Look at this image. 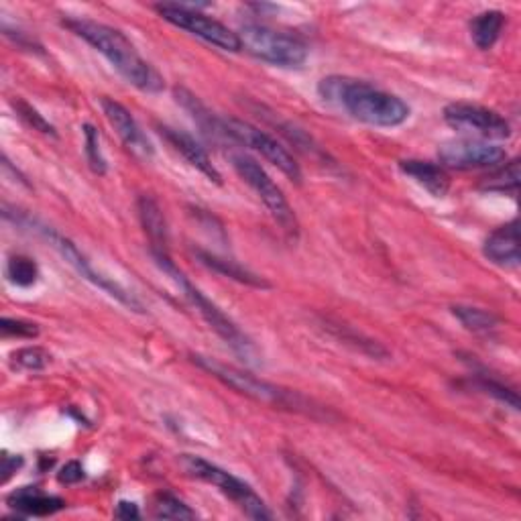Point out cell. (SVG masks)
Returning a JSON list of instances; mask_svg holds the SVG:
<instances>
[{"mask_svg": "<svg viewBox=\"0 0 521 521\" xmlns=\"http://www.w3.org/2000/svg\"><path fill=\"white\" fill-rule=\"evenodd\" d=\"M318 94L326 104L344 110L355 121L371 127L391 129L410 119V106L401 98L363 80L328 76L318 84Z\"/></svg>", "mask_w": 521, "mask_h": 521, "instance_id": "obj_1", "label": "cell"}, {"mask_svg": "<svg viewBox=\"0 0 521 521\" xmlns=\"http://www.w3.org/2000/svg\"><path fill=\"white\" fill-rule=\"evenodd\" d=\"M64 27H68L74 35H78L88 45H92L98 53H102L114 66V70H117L127 82H131L135 88L149 94H157L163 90V78L159 76V72L143 60L137 47L123 31L80 17L64 19Z\"/></svg>", "mask_w": 521, "mask_h": 521, "instance_id": "obj_2", "label": "cell"}, {"mask_svg": "<svg viewBox=\"0 0 521 521\" xmlns=\"http://www.w3.org/2000/svg\"><path fill=\"white\" fill-rule=\"evenodd\" d=\"M153 259L165 275H169L173 281H176V285L182 289V294L190 302V306L230 346V349H233L239 357L247 359L249 363H255L257 351H255L251 338L245 332H241V328L230 320L214 302H210L196 285L190 283V279L176 267V263L171 261L169 255H153Z\"/></svg>", "mask_w": 521, "mask_h": 521, "instance_id": "obj_3", "label": "cell"}, {"mask_svg": "<svg viewBox=\"0 0 521 521\" xmlns=\"http://www.w3.org/2000/svg\"><path fill=\"white\" fill-rule=\"evenodd\" d=\"M192 361L194 365H198L200 369H204L206 373H210L214 379H218L220 383H224L226 387L235 389L255 401H261V403H267V405H275V408H285V410H292V412H306L310 414V408H308V401L298 395V393H292L287 389H281L273 383H267L251 373H245L237 367H230V365H224L220 361H214L210 357H202V355H192Z\"/></svg>", "mask_w": 521, "mask_h": 521, "instance_id": "obj_4", "label": "cell"}, {"mask_svg": "<svg viewBox=\"0 0 521 521\" xmlns=\"http://www.w3.org/2000/svg\"><path fill=\"white\" fill-rule=\"evenodd\" d=\"M241 47H245L257 60L279 68H300L308 60V45L287 31L267 25L249 23L237 33Z\"/></svg>", "mask_w": 521, "mask_h": 521, "instance_id": "obj_5", "label": "cell"}, {"mask_svg": "<svg viewBox=\"0 0 521 521\" xmlns=\"http://www.w3.org/2000/svg\"><path fill=\"white\" fill-rule=\"evenodd\" d=\"M182 467L192 477L214 485L226 499L233 501L251 519H271V511L267 509L265 501L253 491L251 485H247L233 473H228V471L212 465V462L198 458V456H190V454L182 456Z\"/></svg>", "mask_w": 521, "mask_h": 521, "instance_id": "obj_6", "label": "cell"}, {"mask_svg": "<svg viewBox=\"0 0 521 521\" xmlns=\"http://www.w3.org/2000/svg\"><path fill=\"white\" fill-rule=\"evenodd\" d=\"M233 165H235L239 176L261 198V202L265 204V208L269 210L273 220L281 226L283 233H287L289 237L296 239L298 233H300V224H298L296 212H294L292 206H289V202L283 196L281 188L269 178V173L253 157H249L245 153H235L233 155Z\"/></svg>", "mask_w": 521, "mask_h": 521, "instance_id": "obj_7", "label": "cell"}, {"mask_svg": "<svg viewBox=\"0 0 521 521\" xmlns=\"http://www.w3.org/2000/svg\"><path fill=\"white\" fill-rule=\"evenodd\" d=\"M27 222L37 230V233H39L43 239H47V243H49L57 253H60L84 279H88L92 285L100 287L102 292H106V294L112 296L114 300H119L123 306L131 308L133 312H145L143 304H141L133 294H129L123 285H119L117 281H112V279L104 277L100 271H96V269L92 267V263L88 261V257H86L70 239L62 237L60 233H55L53 228H49V226H45V224H39V222H35V220H27Z\"/></svg>", "mask_w": 521, "mask_h": 521, "instance_id": "obj_8", "label": "cell"}, {"mask_svg": "<svg viewBox=\"0 0 521 521\" xmlns=\"http://www.w3.org/2000/svg\"><path fill=\"white\" fill-rule=\"evenodd\" d=\"M155 11L163 17V21L171 23L173 27L184 29L198 39L222 49V51H241V39L235 31H230L226 25L220 21L194 11L192 7L186 5H176V3H163L155 5Z\"/></svg>", "mask_w": 521, "mask_h": 521, "instance_id": "obj_9", "label": "cell"}, {"mask_svg": "<svg viewBox=\"0 0 521 521\" xmlns=\"http://www.w3.org/2000/svg\"><path fill=\"white\" fill-rule=\"evenodd\" d=\"M222 129H224V137L233 139V141L241 143L243 147H249L255 153L263 155L269 163H273L279 171H283L289 180L302 184V169H300L298 161L271 135H267L265 131L257 129L255 125L239 121V119H222Z\"/></svg>", "mask_w": 521, "mask_h": 521, "instance_id": "obj_10", "label": "cell"}, {"mask_svg": "<svg viewBox=\"0 0 521 521\" xmlns=\"http://www.w3.org/2000/svg\"><path fill=\"white\" fill-rule=\"evenodd\" d=\"M444 121L454 129L481 141H503L511 135L509 123L499 112L471 102H452L444 108Z\"/></svg>", "mask_w": 521, "mask_h": 521, "instance_id": "obj_11", "label": "cell"}, {"mask_svg": "<svg viewBox=\"0 0 521 521\" xmlns=\"http://www.w3.org/2000/svg\"><path fill=\"white\" fill-rule=\"evenodd\" d=\"M438 159L442 167L458 169V171H469V169H487L497 167L507 159V153L503 147L481 141V139H458L448 141L440 145Z\"/></svg>", "mask_w": 521, "mask_h": 521, "instance_id": "obj_12", "label": "cell"}, {"mask_svg": "<svg viewBox=\"0 0 521 521\" xmlns=\"http://www.w3.org/2000/svg\"><path fill=\"white\" fill-rule=\"evenodd\" d=\"M104 117L110 123V127L119 133V137L123 139V143L127 145V149L137 155L139 159H151L153 157V147L147 139V135L141 131L139 123L135 121L133 114L117 100L112 98H102L100 100Z\"/></svg>", "mask_w": 521, "mask_h": 521, "instance_id": "obj_13", "label": "cell"}, {"mask_svg": "<svg viewBox=\"0 0 521 521\" xmlns=\"http://www.w3.org/2000/svg\"><path fill=\"white\" fill-rule=\"evenodd\" d=\"M159 135L176 149L192 167H196L200 173H204V176L214 182V184H222V178L218 169L214 167L212 159L208 157V153L196 143V139H192L188 133L184 131H178V129H171V127H165V125H159Z\"/></svg>", "mask_w": 521, "mask_h": 521, "instance_id": "obj_14", "label": "cell"}, {"mask_svg": "<svg viewBox=\"0 0 521 521\" xmlns=\"http://www.w3.org/2000/svg\"><path fill=\"white\" fill-rule=\"evenodd\" d=\"M485 257L499 267H517L519 265V222L511 220L487 237L483 245Z\"/></svg>", "mask_w": 521, "mask_h": 521, "instance_id": "obj_15", "label": "cell"}, {"mask_svg": "<svg viewBox=\"0 0 521 521\" xmlns=\"http://www.w3.org/2000/svg\"><path fill=\"white\" fill-rule=\"evenodd\" d=\"M137 210L151 245V255H169V230L157 200L151 196H141L137 202Z\"/></svg>", "mask_w": 521, "mask_h": 521, "instance_id": "obj_16", "label": "cell"}, {"mask_svg": "<svg viewBox=\"0 0 521 521\" xmlns=\"http://www.w3.org/2000/svg\"><path fill=\"white\" fill-rule=\"evenodd\" d=\"M399 169L405 173V176L412 178L418 186H422L426 192H430L434 198H444L450 190V176L438 163L405 159L399 161Z\"/></svg>", "mask_w": 521, "mask_h": 521, "instance_id": "obj_17", "label": "cell"}, {"mask_svg": "<svg viewBox=\"0 0 521 521\" xmlns=\"http://www.w3.org/2000/svg\"><path fill=\"white\" fill-rule=\"evenodd\" d=\"M9 505L13 509L21 511L23 515L45 517V515H53L57 511H62L66 507V501L62 497L47 495V493L39 491L37 487H25L9 497Z\"/></svg>", "mask_w": 521, "mask_h": 521, "instance_id": "obj_18", "label": "cell"}, {"mask_svg": "<svg viewBox=\"0 0 521 521\" xmlns=\"http://www.w3.org/2000/svg\"><path fill=\"white\" fill-rule=\"evenodd\" d=\"M200 263H204L206 267H210L212 271L224 275V277H230L235 279L239 283H245V285H253V287H261V289H267L269 287V281H265L263 277L255 275L253 271L241 267L237 261H230V259H224V257H218L214 253H208V251H196Z\"/></svg>", "mask_w": 521, "mask_h": 521, "instance_id": "obj_19", "label": "cell"}, {"mask_svg": "<svg viewBox=\"0 0 521 521\" xmlns=\"http://www.w3.org/2000/svg\"><path fill=\"white\" fill-rule=\"evenodd\" d=\"M503 27L505 15L501 11H485L471 21V37L479 49L487 51L499 41Z\"/></svg>", "mask_w": 521, "mask_h": 521, "instance_id": "obj_20", "label": "cell"}, {"mask_svg": "<svg viewBox=\"0 0 521 521\" xmlns=\"http://www.w3.org/2000/svg\"><path fill=\"white\" fill-rule=\"evenodd\" d=\"M454 318L475 334H489L499 326V318L483 308L475 306H452Z\"/></svg>", "mask_w": 521, "mask_h": 521, "instance_id": "obj_21", "label": "cell"}, {"mask_svg": "<svg viewBox=\"0 0 521 521\" xmlns=\"http://www.w3.org/2000/svg\"><path fill=\"white\" fill-rule=\"evenodd\" d=\"M519 188V159H511L495 169L489 178L481 182V190L499 194H517Z\"/></svg>", "mask_w": 521, "mask_h": 521, "instance_id": "obj_22", "label": "cell"}, {"mask_svg": "<svg viewBox=\"0 0 521 521\" xmlns=\"http://www.w3.org/2000/svg\"><path fill=\"white\" fill-rule=\"evenodd\" d=\"M153 515L157 519H194L196 511L178 497L169 493H159L153 501Z\"/></svg>", "mask_w": 521, "mask_h": 521, "instance_id": "obj_23", "label": "cell"}, {"mask_svg": "<svg viewBox=\"0 0 521 521\" xmlns=\"http://www.w3.org/2000/svg\"><path fill=\"white\" fill-rule=\"evenodd\" d=\"M7 277L11 283H15L19 287H31L39 279V267L33 259L15 255L7 263Z\"/></svg>", "mask_w": 521, "mask_h": 521, "instance_id": "obj_24", "label": "cell"}, {"mask_svg": "<svg viewBox=\"0 0 521 521\" xmlns=\"http://www.w3.org/2000/svg\"><path fill=\"white\" fill-rule=\"evenodd\" d=\"M84 139H86V157H88V163H90L92 171L98 173V176H104L108 165H106L104 153L100 149V135H98V131L92 125H84Z\"/></svg>", "mask_w": 521, "mask_h": 521, "instance_id": "obj_25", "label": "cell"}, {"mask_svg": "<svg viewBox=\"0 0 521 521\" xmlns=\"http://www.w3.org/2000/svg\"><path fill=\"white\" fill-rule=\"evenodd\" d=\"M51 361V355L39 346H29V349H21L13 353V363L15 367L27 369V371H43Z\"/></svg>", "mask_w": 521, "mask_h": 521, "instance_id": "obj_26", "label": "cell"}, {"mask_svg": "<svg viewBox=\"0 0 521 521\" xmlns=\"http://www.w3.org/2000/svg\"><path fill=\"white\" fill-rule=\"evenodd\" d=\"M475 385H477L481 391H485L487 395H493V397L499 399L501 403L509 405V408L519 410V397H517V393H515L513 389H509V387H505L503 383H499V381H495V379L483 375V377H479V379L475 381Z\"/></svg>", "mask_w": 521, "mask_h": 521, "instance_id": "obj_27", "label": "cell"}, {"mask_svg": "<svg viewBox=\"0 0 521 521\" xmlns=\"http://www.w3.org/2000/svg\"><path fill=\"white\" fill-rule=\"evenodd\" d=\"M13 106H15L19 117H21L29 127H33V131H39V133H43V135L55 137V129L41 117V114H39L31 104H27L25 100L17 98V100H13Z\"/></svg>", "mask_w": 521, "mask_h": 521, "instance_id": "obj_28", "label": "cell"}, {"mask_svg": "<svg viewBox=\"0 0 521 521\" xmlns=\"http://www.w3.org/2000/svg\"><path fill=\"white\" fill-rule=\"evenodd\" d=\"M0 332L5 338H37L39 328L33 322L25 320H13V318H3L0 320Z\"/></svg>", "mask_w": 521, "mask_h": 521, "instance_id": "obj_29", "label": "cell"}, {"mask_svg": "<svg viewBox=\"0 0 521 521\" xmlns=\"http://www.w3.org/2000/svg\"><path fill=\"white\" fill-rule=\"evenodd\" d=\"M57 479H60V483H66V485H76L84 479V469L78 460H70L66 462V465L62 467L60 475H57Z\"/></svg>", "mask_w": 521, "mask_h": 521, "instance_id": "obj_30", "label": "cell"}, {"mask_svg": "<svg viewBox=\"0 0 521 521\" xmlns=\"http://www.w3.org/2000/svg\"><path fill=\"white\" fill-rule=\"evenodd\" d=\"M23 467V458L21 456H15V454H3V465H0V473H3V479H0V483H9L11 477Z\"/></svg>", "mask_w": 521, "mask_h": 521, "instance_id": "obj_31", "label": "cell"}, {"mask_svg": "<svg viewBox=\"0 0 521 521\" xmlns=\"http://www.w3.org/2000/svg\"><path fill=\"white\" fill-rule=\"evenodd\" d=\"M114 515H117L119 519H139L141 511L133 501H121L117 505V509H114Z\"/></svg>", "mask_w": 521, "mask_h": 521, "instance_id": "obj_32", "label": "cell"}]
</instances>
